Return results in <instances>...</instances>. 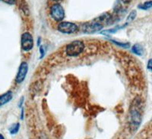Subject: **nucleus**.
Instances as JSON below:
<instances>
[{
  "mask_svg": "<svg viewBox=\"0 0 152 139\" xmlns=\"http://www.w3.org/2000/svg\"><path fill=\"white\" fill-rule=\"evenodd\" d=\"M142 112H143V103L142 98L136 97L133 100L129 110V123L130 129L132 132L136 131L142 123Z\"/></svg>",
  "mask_w": 152,
  "mask_h": 139,
  "instance_id": "nucleus-1",
  "label": "nucleus"
},
{
  "mask_svg": "<svg viewBox=\"0 0 152 139\" xmlns=\"http://www.w3.org/2000/svg\"><path fill=\"white\" fill-rule=\"evenodd\" d=\"M85 49V45L82 40H74L66 46V54L69 57H76L81 55Z\"/></svg>",
  "mask_w": 152,
  "mask_h": 139,
  "instance_id": "nucleus-2",
  "label": "nucleus"
},
{
  "mask_svg": "<svg viewBox=\"0 0 152 139\" xmlns=\"http://www.w3.org/2000/svg\"><path fill=\"white\" fill-rule=\"evenodd\" d=\"M81 31L85 34H91L100 31L104 28V25L96 21H92L90 22H85L81 25Z\"/></svg>",
  "mask_w": 152,
  "mask_h": 139,
  "instance_id": "nucleus-3",
  "label": "nucleus"
},
{
  "mask_svg": "<svg viewBox=\"0 0 152 139\" xmlns=\"http://www.w3.org/2000/svg\"><path fill=\"white\" fill-rule=\"evenodd\" d=\"M50 15L54 21L62 22V21L65 18L64 9L60 4H53L50 8Z\"/></svg>",
  "mask_w": 152,
  "mask_h": 139,
  "instance_id": "nucleus-4",
  "label": "nucleus"
},
{
  "mask_svg": "<svg viewBox=\"0 0 152 139\" xmlns=\"http://www.w3.org/2000/svg\"><path fill=\"white\" fill-rule=\"evenodd\" d=\"M57 29L59 32L66 34H71L77 33L78 31V25L75 23L69 22V21H62L58 24Z\"/></svg>",
  "mask_w": 152,
  "mask_h": 139,
  "instance_id": "nucleus-5",
  "label": "nucleus"
},
{
  "mask_svg": "<svg viewBox=\"0 0 152 139\" xmlns=\"http://www.w3.org/2000/svg\"><path fill=\"white\" fill-rule=\"evenodd\" d=\"M21 46L24 52H29L33 49L34 37L29 32H25L21 35Z\"/></svg>",
  "mask_w": 152,
  "mask_h": 139,
  "instance_id": "nucleus-6",
  "label": "nucleus"
},
{
  "mask_svg": "<svg viewBox=\"0 0 152 139\" xmlns=\"http://www.w3.org/2000/svg\"><path fill=\"white\" fill-rule=\"evenodd\" d=\"M28 72V64L26 62H21L18 68L17 75L15 77V81L18 84H21L24 81Z\"/></svg>",
  "mask_w": 152,
  "mask_h": 139,
  "instance_id": "nucleus-7",
  "label": "nucleus"
},
{
  "mask_svg": "<svg viewBox=\"0 0 152 139\" xmlns=\"http://www.w3.org/2000/svg\"><path fill=\"white\" fill-rule=\"evenodd\" d=\"M111 20H112V16H111V15L109 14L108 12H106V13L101 15L100 16H99V17L96 18L94 19V21L100 23V24H103V25H104V24H110Z\"/></svg>",
  "mask_w": 152,
  "mask_h": 139,
  "instance_id": "nucleus-8",
  "label": "nucleus"
},
{
  "mask_svg": "<svg viewBox=\"0 0 152 139\" xmlns=\"http://www.w3.org/2000/svg\"><path fill=\"white\" fill-rule=\"evenodd\" d=\"M12 97H13V93L11 91H7L4 94L1 95L0 96V107H2L5 104L10 102Z\"/></svg>",
  "mask_w": 152,
  "mask_h": 139,
  "instance_id": "nucleus-9",
  "label": "nucleus"
},
{
  "mask_svg": "<svg viewBox=\"0 0 152 139\" xmlns=\"http://www.w3.org/2000/svg\"><path fill=\"white\" fill-rule=\"evenodd\" d=\"M42 87H43V83L41 81H37L34 82L33 84H31V87L30 88L31 94L33 95H37L38 93L41 91Z\"/></svg>",
  "mask_w": 152,
  "mask_h": 139,
  "instance_id": "nucleus-10",
  "label": "nucleus"
},
{
  "mask_svg": "<svg viewBox=\"0 0 152 139\" xmlns=\"http://www.w3.org/2000/svg\"><path fill=\"white\" fill-rule=\"evenodd\" d=\"M132 52L134 54H135V55L138 56H142L144 55L145 50H144L143 46L142 45L138 44V43H135L132 47Z\"/></svg>",
  "mask_w": 152,
  "mask_h": 139,
  "instance_id": "nucleus-11",
  "label": "nucleus"
},
{
  "mask_svg": "<svg viewBox=\"0 0 152 139\" xmlns=\"http://www.w3.org/2000/svg\"><path fill=\"white\" fill-rule=\"evenodd\" d=\"M127 24H128V23H126V24H125L124 25H123V26H118V27L112 28V29L106 30V31H102V32H101V34H114V33H116V31H119V30L122 29V28H124V27H126Z\"/></svg>",
  "mask_w": 152,
  "mask_h": 139,
  "instance_id": "nucleus-12",
  "label": "nucleus"
},
{
  "mask_svg": "<svg viewBox=\"0 0 152 139\" xmlns=\"http://www.w3.org/2000/svg\"><path fill=\"white\" fill-rule=\"evenodd\" d=\"M138 8L142 10H148L152 8V1H147L138 5Z\"/></svg>",
  "mask_w": 152,
  "mask_h": 139,
  "instance_id": "nucleus-13",
  "label": "nucleus"
},
{
  "mask_svg": "<svg viewBox=\"0 0 152 139\" xmlns=\"http://www.w3.org/2000/svg\"><path fill=\"white\" fill-rule=\"evenodd\" d=\"M19 129H20V124L19 123L13 124V125L9 128V132H10L11 135H15L18 132Z\"/></svg>",
  "mask_w": 152,
  "mask_h": 139,
  "instance_id": "nucleus-14",
  "label": "nucleus"
},
{
  "mask_svg": "<svg viewBox=\"0 0 152 139\" xmlns=\"http://www.w3.org/2000/svg\"><path fill=\"white\" fill-rule=\"evenodd\" d=\"M137 15V12L135 10H132L129 13V15H128L127 18H126V23H129L132 22V21L135 20V18H136Z\"/></svg>",
  "mask_w": 152,
  "mask_h": 139,
  "instance_id": "nucleus-15",
  "label": "nucleus"
},
{
  "mask_svg": "<svg viewBox=\"0 0 152 139\" xmlns=\"http://www.w3.org/2000/svg\"><path fill=\"white\" fill-rule=\"evenodd\" d=\"M110 40L113 42V43H114V44L117 45V46H120V47H123V48L127 49L130 46V43H123V42L116 41V40Z\"/></svg>",
  "mask_w": 152,
  "mask_h": 139,
  "instance_id": "nucleus-16",
  "label": "nucleus"
},
{
  "mask_svg": "<svg viewBox=\"0 0 152 139\" xmlns=\"http://www.w3.org/2000/svg\"><path fill=\"white\" fill-rule=\"evenodd\" d=\"M40 59H42L44 55H45V50H44V48H43V46L42 45L40 46Z\"/></svg>",
  "mask_w": 152,
  "mask_h": 139,
  "instance_id": "nucleus-17",
  "label": "nucleus"
},
{
  "mask_svg": "<svg viewBox=\"0 0 152 139\" xmlns=\"http://www.w3.org/2000/svg\"><path fill=\"white\" fill-rule=\"evenodd\" d=\"M147 69H148V70L150 71V72H152V59H149L148 62Z\"/></svg>",
  "mask_w": 152,
  "mask_h": 139,
  "instance_id": "nucleus-18",
  "label": "nucleus"
},
{
  "mask_svg": "<svg viewBox=\"0 0 152 139\" xmlns=\"http://www.w3.org/2000/svg\"><path fill=\"white\" fill-rule=\"evenodd\" d=\"M2 2H5V3L9 4V5H14L16 3V0H1Z\"/></svg>",
  "mask_w": 152,
  "mask_h": 139,
  "instance_id": "nucleus-19",
  "label": "nucleus"
},
{
  "mask_svg": "<svg viewBox=\"0 0 152 139\" xmlns=\"http://www.w3.org/2000/svg\"><path fill=\"white\" fill-rule=\"evenodd\" d=\"M121 1L123 2V3L129 4V3H130V2H131L132 0H121Z\"/></svg>",
  "mask_w": 152,
  "mask_h": 139,
  "instance_id": "nucleus-20",
  "label": "nucleus"
},
{
  "mask_svg": "<svg viewBox=\"0 0 152 139\" xmlns=\"http://www.w3.org/2000/svg\"><path fill=\"white\" fill-rule=\"evenodd\" d=\"M23 102H24V97H21V99L20 100V102H19V107H22Z\"/></svg>",
  "mask_w": 152,
  "mask_h": 139,
  "instance_id": "nucleus-21",
  "label": "nucleus"
},
{
  "mask_svg": "<svg viewBox=\"0 0 152 139\" xmlns=\"http://www.w3.org/2000/svg\"><path fill=\"white\" fill-rule=\"evenodd\" d=\"M40 42H41V38L39 37V39L37 40V46H40Z\"/></svg>",
  "mask_w": 152,
  "mask_h": 139,
  "instance_id": "nucleus-22",
  "label": "nucleus"
},
{
  "mask_svg": "<svg viewBox=\"0 0 152 139\" xmlns=\"http://www.w3.org/2000/svg\"><path fill=\"white\" fill-rule=\"evenodd\" d=\"M0 139H5V138H4V136L2 134H0Z\"/></svg>",
  "mask_w": 152,
  "mask_h": 139,
  "instance_id": "nucleus-23",
  "label": "nucleus"
},
{
  "mask_svg": "<svg viewBox=\"0 0 152 139\" xmlns=\"http://www.w3.org/2000/svg\"><path fill=\"white\" fill-rule=\"evenodd\" d=\"M53 1H55V2H58V1H59V0H53Z\"/></svg>",
  "mask_w": 152,
  "mask_h": 139,
  "instance_id": "nucleus-24",
  "label": "nucleus"
}]
</instances>
